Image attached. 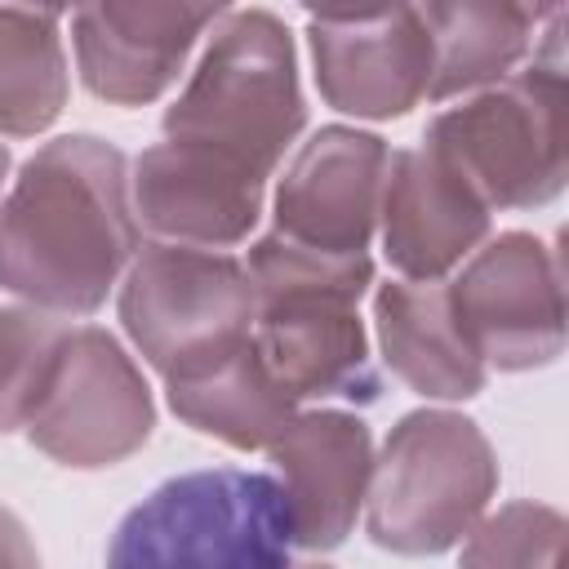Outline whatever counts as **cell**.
Listing matches in <instances>:
<instances>
[{"label": "cell", "mask_w": 569, "mask_h": 569, "mask_svg": "<svg viewBox=\"0 0 569 569\" xmlns=\"http://www.w3.org/2000/svg\"><path fill=\"white\" fill-rule=\"evenodd\" d=\"M493 493L489 436L453 409H413L373 458L365 529L391 556H440L476 529Z\"/></svg>", "instance_id": "5"}, {"label": "cell", "mask_w": 569, "mask_h": 569, "mask_svg": "<svg viewBox=\"0 0 569 569\" xmlns=\"http://www.w3.org/2000/svg\"><path fill=\"white\" fill-rule=\"evenodd\" d=\"M307 44L320 98L356 120H396L431 89V36L418 9L311 13Z\"/></svg>", "instance_id": "10"}, {"label": "cell", "mask_w": 569, "mask_h": 569, "mask_svg": "<svg viewBox=\"0 0 569 569\" xmlns=\"http://www.w3.org/2000/svg\"><path fill=\"white\" fill-rule=\"evenodd\" d=\"M129 160L116 142H44L0 204V289L49 316H89L138 253Z\"/></svg>", "instance_id": "1"}, {"label": "cell", "mask_w": 569, "mask_h": 569, "mask_svg": "<svg viewBox=\"0 0 569 569\" xmlns=\"http://www.w3.org/2000/svg\"><path fill=\"white\" fill-rule=\"evenodd\" d=\"M302 124L293 36L271 9H227L160 120L169 142L218 151L262 178L280 169Z\"/></svg>", "instance_id": "3"}, {"label": "cell", "mask_w": 569, "mask_h": 569, "mask_svg": "<svg viewBox=\"0 0 569 569\" xmlns=\"http://www.w3.org/2000/svg\"><path fill=\"white\" fill-rule=\"evenodd\" d=\"M0 569H40V551L9 507H0Z\"/></svg>", "instance_id": "22"}, {"label": "cell", "mask_w": 569, "mask_h": 569, "mask_svg": "<svg viewBox=\"0 0 569 569\" xmlns=\"http://www.w3.org/2000/svg\"><path fill=\"white\" fill-rule=\"evenodd\" d=\"M156 400L138 360L98 325L67 333L36 413L27 418V440L62 467L102 471L124 462L151 440Z\"/></svg>", "instance_id": "8"}, {"label": "cell", "mask_w": 569, "mask_h": 569, "mask_svg": "<svg viewBox=\"0 0 569 569\" xmlns=\"http://www.w3.org/2000/svg\"><path fill=\"white\" fill-rule=\"evenodd\" d=\"M222 4L164 0H102L71 13V44L80 80L111 107L156 102L187 67L191 49L218 27Z\"/></svg>", "instance_id": "12"}, {"label": "cell", "mask_w": 569, "mask_h": 569, "mask_svg": "<svg viewBox=\"0 0 569 569\" xmlns=\"http://www.w3.org/2000/svg\"><path fill=\"white\" fill-rule=\"evenodd\" d=\"M4 178H9V147L0 142V191H4Z\"/></svg>", "instance_id": "23"}, {"label": "cell", "mask_w": 569, "mask_h": 569, "mask_svg": "<svg viewBox=\"0 0 569 569\" xmlns=\"http://www.w3.org/2000/svg\"><path fill=\"white\" fill-rule=\"evenodd\" d=\"M71 325L36 307L0 302V436L27 427Z\"/></svg>", "instance_id": "20"}, {"label": "cell", "mask_w": 569, "mask_h": 569, "mask_svg": "<svg viewBox=\"0 0 569 569\" xmlns=\"http://www.w3.org/2000/svg\"><path fill=\"white\" fill-rule=\"evenodd\" d=\"M382 365L427 400H471L485 391V365L462 338L440 280H387L373 293Z\"/></svg>", "instance_id": "16"}, {"label": "cell", "mask_w": 569, "mask_h": 569, "mask_svg": "<svg viewBox=\"0 0 569 569\" xmlns=\"http://www.w3.org/2000/svg\"><path fill=\"white\" fill-rule=\"evenodd\" d=\"M164 400L191 431L244 453L267 449L298 413V400L276 382V373L258 356L253 333L169 373Z\"/></svg>", "instance_id": "17"}, {"label": "cell", "mask_w": 569, "mask_h": 569, "mask_svg": "<svg viewBox=\"0 0 569 569\" xmlns=\"http://www.w3.org/2000/svg\"><path fill=\"white\" fill-rule=\"evenodd\" d=\"M120 325L138 356L169 378L253 333L249 271L218 249L142 244L120 280Z\"/></svg>", "instance_id": "7"}, {"label": "cell", "mask_w": 569, "mask_h": 569, "mask_svg": "<svg viewBox=\"0 0 569 569\" xmlns=\"http://www.w3.org/2000/svg\"><path fill=\"white\" fill-rule=\"evenodd\" d=\"M565 516L547 502H507L462 538L458 569H560Z\"/></svg>", "instance_id": "21"}, {"label": "cell", "mask_w": 569, "mask_h": 569, "mask_svg": "<svg viewBox=\"0 0 569 569\" xmlns=\"http://www.w3.org/2000/svg\"><path fill=\"white\" fill-rule=\"evenodd\" d=\"M289 569H329V565H289Z\"/></svg>", "instance_id": "24"}, {"label": "cell", "mask_w": 569, "mask_h": 569, "mask_svg": "<svg viewBox=\"0 0 569 569\" xmlns=\"http://www.w3.org/2000/svg\"><path fill=\"white\" fill-rule=\"evenodd\" d=\"M133 218L164 244L231 249L262 218L267 178L191 142H156L133 160Z\"/></svg>", "instance_id": "13"}, {"label": "cell", "mask_w": 569, "mask_h": 569, "mask_svg": "<svg viewBox=\"0 0 569 569\" xmlns=\"http://www.w3.org/2000/svg\"><path fill=\"white\" fill-rule=\"evenodd\" d=\"M493 209L427 142L391 151L378 227L382 253L405 280H445L489 236Z\"/></svg>", "instance_id": "15"}, {"label": "cell", "mask_w": 569, "mask_h": 569, "mask_svg": "<svg viewBox=\"0 0 569 569\" xmlns=\"http://www.w3.org/2000/svg\"><path fill=\"white\" fill-rule=\"evenodd\" d=\"M284 489L267 471L200 467L124 511L107 569H289Z\"/></svg>", "instance_id": "4"}, {"label": "cell", "mask_w": 569, "mask_h": 569, "mask_svg": "<svg viewBox=\"0 0 569 569\" xmlns=\"http://www.w3.org/2000/svg\"><path fill=\"white\" fill-rule=\"evenodd\" d=\"M422 27L431 36V89L427 102L458 93H480L502 84L529 53L538 22L556 9L538 4H498V0H458L422 4Z\"/></svg>", "instance_id": "18"}, {"label": "cell", "mask_w": 569, "mask_h": 569, "mask_svg": "<svg viewBox=\"0 0 569 569\" xmlns=\"http://www.w3.org/2000/svg\"><path fill=\"white\" fill-rule=\"evenodd\" d=\"M391 147L351 124L316 129L276 182V236L320 253H369Z\"/></svg>", "instance_id": "11"}, {"label": "cell", "mask_w": 569, "mask_h": 569, "mask_svg": "<svg viewBox=\"0 0 569 569\" xmlns=\"http://www.w3.org/2000/svg\"><path fill=\"white\" fill-rule=\"evenodd\" d=\"M253 342L276 382L293 400L373 405L382 378L373 369L360 298L373 284L369 253H320L276 231L249 244Z\"/></svg>", "instance_id": "2"}, {"label": "cell", "mask_w": 569, "mask_h": 569, "mask_svg": "<svg viewBox=\"0 0 569 569\" xmlns=\"http://www.w3.org/2000/svg\"><path fill=\"white\" fill-rule=\"evenodd\" d=\"M449 307L485 369L525 373L565 351V276L533 231L485 240L453 276Z\"/></svg>", "instance_id": "9"}, {"label": "cell", "mask_w": 569, "mask_h": 569, "mask_svg": "<svg viewBox=\"0 0 569 569\" xmlns=\"http://www.w3.org/2000/svg\"><path fill=\"white\" fill-rule=\"evenodd\" d=\"M284 489L289 538L302 551H333L356 529L373 476V436L360 413L311 409L267 445Z\"/></svg>", "instance_id": "14"}, {"label": "cell", "mask_w": 569, "mask_h": 569, "mask_svg": "<svg viewBox=\"0 0 569 569\" xmlns=\"http://www.w3.org/2000/svg\"><path fill=\"white\" fill-rule=\"evenodd\" d=\"M489 209H538L565 191V71L533 62L431 116L427 138Z\"/></svg>", "instance_id": "6"}, {"label": "cell", "mask_w": 569, "mask_h": 569, "mask_svg": "<svg viewBox=\"0 0 569 569\" xmlns=\"http://www.w3.org/2000/svg\"><path fill=\"white\" fill-rule=\"evenodd\" d=\"M67 107V53L58 9L0 4V133L36 138Z\"/></svg>", "instance_id": "19"}]
</instances>
